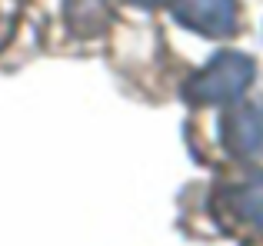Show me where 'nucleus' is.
<instances>
[{"instance_id": "1", "label": "nucleus", "mask_w": 263, "mask_h": 246, "mask_svg": "<svg viewBox=\"0 0 263 246\" xmlns=\"http://www.w3.org/2000/svg\"><path fill=\"white\" fill-rule=\"evenodd\" d=\"M257 77V64L247 53H217L200 73H193L183 87V97L197 107H213V104H230L243 97V90Z\"/></svg>"}, {"instance_id": "2", "label": "nucleus", "mask_w": 263, "mask_h": 246, "mask_svg": "<svg viewBox=\"0 0 263 246\" xmlns=\"http://www.w3.org/2000/svg\"><path fill=\"white\" fill-rule=\"evenodd\" d=\"M217 213L220 220L233 223L237 230L263 233V170L237 180L230 190L217 196Z\"/></svg>"}, {"instance_id": "3", "label": "nucleus", "mask_w": 263, "mask_h": 246, "mask_svg": "<svg viewBox=\"0 0 263 246\" xmlns=\"http://www.w3.org/2000/svg\"><path fill=\"white\" fill-rule=\"evenodd\" d=\"M180 27L203 37H230L237 30V0H174Z\"/></svg>"}, {"instance_id": "4", "label": "nucleus", "mask_w": 263, "mask_h": 246, "mask_svg": "<svg viewBox=\"0 0 263 246\" xmlns=\"http://www.w3.org/2000/svg\"><path fill=\"white\" fill-rule=\"evenodd\" d=\"M220 140L233 156H263V104L233 107L220 120Z\"/></svg>"}, {"instance_id": "5", "label": "nucleus", "mask_w": 263, "mask_h": 246, "mask_svg": "<svg viewBox=\"0 0 263 246\" xmlns=\"http://www.w3.org/2000/svg\"><path fill=\"white\" fill-rule=\"evenodd\" d=\"M110 10L103 0H67V24L80 37H93L107 27Z\"/></svg>"}, {"instance_id": "6", "label": "nucleus", "mask_w": 263, "mask_h": 246, "mask_svg": "<svg viewBox=\"0 0 263 246\" xmlns=\"http://www.w3.org/2000/svg\"><path fill=\"white\" fill-rule=\"evenodd\" d=\"M127 4H134V7H160V4H167V0H127Z\"/></svg>"}]
</instances>
